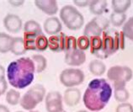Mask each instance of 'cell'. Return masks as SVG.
I'll use <instances>...</instances> for the list:
<instances>
[{"label": "cell", "mask_w": 133, "mask_h": 112, "mask_svg": "<svg viewBox=\"0 0 133 112\" xmlns=\"http://www.w3.org/2000/svg\"><path fill=\"white\" fill-rule=\"evenodd\" d=\"M35 4L41 11L50 16H53L58 12L59 8L56 0H36Z\"/></svg>", "instance_id": "5bb4252c"}, {"label": "cell", "mask_w": 133, "mask_h": 112, "mask_svg": "<svg viewBox=\"0 0 133 112\" xmlns=\"http://www.w3.org/2000/svg\"><path fill=\"white\" fill-rule=\"evenodd\" d=\"M73 3L78 7H80V8H84V7L89 5L90 1L89 0H74Z\"/></svg>", "instance_id": "d6a6232c"}, {"label": "cell", "mask_w": 133, "mask_h": 112, "mask_svg": "<svg viewBox=\"0 0 133 112\" xmlns=\"http://www.w3.org/2000/svg\"><path fill=\"white\" fill-rule=\"evenodd\" d=\"M77 45L79 50L85 51L90 47V39L85 36H79L77 39Z\"/></svg>", "instance_id": "f1b7e54d"}, {"label": "cell", "mask_w": 133, "mask_h": 112, "mask_svg": "<svg viewBox=\"0 0 133 112\" xmlns=\"http://www.w3.org/2000/svg\"><path fill=\"white\" fill-rule=\"evenodd\" d=\"M78 112H89V111H87V110H78Z\"/></svg>", "instance_id": "d590c367"}, {"label": "cell", "mask_w": 133, "mask_h": 112, "mask_svg": "<svg viewBox=\"0 0 133 112\" xmlns=\"http://www.w3.org/2000/svg\"><path fill=\"white\" fill-rule=\"evenodd\" d=\"M2 94H2V92H1V89H0V97H1Z\"/></svg>", "instance_id": "74e56055"}, {"label": "cell", "mask_w": 133, "mask_h": 112, "mask_svg": "<svg viewBox=\"0 0 133 112\" xmlns=\"http://www.w3.org/2000/svg\"><path fill=\"white\" fill-rule=\"evenodd\" d=\"M113 90L104 78H95L90 81L83 96V102L89 111L99 112L109 103Z\"/></svg>", "instance_id": "6da1fadb"}, {"label": "cell", "mask_w": 133, "mask_h": 112, "mask_svg": "<svg viewBox=\"0 0 133 112\" xmlns=\"http://www.w3.org/2000/svg\"><path fill=\"white\" fill-rule=\"evenodd\" d=\"M89 72L92 73L93 75L99 77L102 76L106 71V66L102 61L99 60V59H94V60L91 61L89 66Z\"/></svg>", "instance_id": "ac0fdd59"}, {"label": "cell", "mask_w": 133, "mask_h": 112, "mask_svg": "<svg viewBox=\"0 0 133 112\" xmlns=\"http://www.w3.org/2000/svg\"><path fill=\"white\" fill-rule=\"evenodd\" d=\"M127 21V15L125 14L112 13L110 17V22L115 27H121Z\"/></svg>", "instance_id": "4316f807"}, {"label": "cell", "mask_w": 133, "mask_h": 112, "mask_svg": "<svg viewBox=\"0 0 133 112\" xmlns=\"http://www.w3.org/2000/svg\"><path fill=\"white\" fill-rule=\"evenodd\" d=\"M133 77L132 70L127 66H113L107 71V78L114 86H125Z\"/></svg>", "instance_id": "8992f818"}, {"label": "cell", "mask_w": 133, "mask_h": 112, "mask_svg": "<svg viewBox=\"0 0 133 112\" xmlns=\"http://www.w3.org/2000/svg\"><path fill=\"white\" fill-rule=\"evenodd\" d=\"M22 24V19L19 18V16L14 14H9L3 19V26L10 33L16 34L19 32Z\"/></svg>", "instance_id": "4fadbf2b"}, {"label": "cell", "mask_w": 133, "mask_h": 112, "mask_svg": "<svg viewBox=\"0 0 133 112\" xmlns=\"http://www.w3.org/2000/svg\"><path fill=\"white\" fill-rule=\"evenodd\" d=\"M64 62L66 65L71 67H78L86 62V54L78 48L65 52Z\"/></svg>", "instance_id": "8fae6325"}, {"label": "cell", "mask_w": 133, "mask_h": 112, "mask_svg": "<svg viewBox=\"0 0 133 112\" xmlns=\"http://www.w3.org/2000/svg\"><path fill=\"white\" fill-rule=\"evenodd\" d=\"M7 88H8V84L5 78V68L2 65H0V89L3 94L5 93Z\"/></svg>", "instance_id": "f546056e"}, {"label": "cell", "mask_w": 133, "mask_h": 112, "mask_svg": "<svg viewBox=\"0 0 133 112\" xmlns=\"http://www.w3.org/2000/svg\"><path fill=\"white\" fill-rule=\"evenodd\" d=\"M68 40V36L63 33L60 32L55 36H51L48 38V48L52 52H64Z\"/></svg>", "instance_id": "7c38bea8"}, {"label": "cell", "mask_w": 133, "mask_h": 112, "mask_svg": "<svg viewBox=\"0 0 133 112\" xmlns=\"http://www.w3.org/2000/svg\"><path fill=\"white\" fill-rule=\"evenodd\" d=\"M63 101L68 107H74L80 102L81 91L78 88H68L64 91Z\"/></svg>", "instance_id": "9a60e30c"}, {"label": "cell", "mask_w": 133, "mask_h": 112, "mask_svg": "<svg viewBox=\"0 0 133 112\" xmlns=\"http://www.w3.org/2000/svg\"><path fill=\"white\" fill-rule=\"evenodd\" d=\"M30 112H40V111H38V110H30Z\"/></svg>", "instance_id": "8d00e7d4"}, {"label": "cell", "mask_w": 133, "mask_h": 112, "mask_svg": "<svg viewBox=\"0 0 133 112\" xmlns=\"http://www.w3.org/2000/svg\"><path fill=\"white\" fill-rule=\"evenodd\" d=\"M10 51L15 56H22L27 52L24 47V39L21 37H14Z\"/></svg>", "instance_id": "44dd1931"}, {"label": "cell", "mask_w": 133, "mask_h": 112, "mask_svg": "<svg viewBox=\"0 0 133 112\" xmlns=\"http://www.w3.org/2000/svg\"><path fill=\"white\" fill-rule=\"evenodd\" d=\"M108 3L105 0H93L89 5V11L94 15L101 16L107 9Z\"/></svg>", "instance_id": "e0dca14e"}, {"label": "cell", "mask_w": 133, "mask_h": 112, "mask_svg": "<svg viewBox=\"0 0 133 112\" xmlns=\"http://www.w3.org/2000/svg\"><path fill=\"white\" fill-rule=\"evenodd\" d=\"M114 97L120 103L127 102L130 98V93L125 86H114Z\"/></svg>", "instance_id": "7402d4cb"}, {"label": "cell", "mask_w": 133, "mask_h": 112, "mask_svg": "<svg viewBox=\"0 0 133 112\" xmlns=\"http://www.w3.org/2000/svg\"><path fill=\"white\" fill-rule=\"evenodd\" d=\"M35 64L30 57H20L11 62L7 68V79L14 88L23 89L34 81Z\"/></svg>", "instance_id": "7a4b0ae2"}, {"label": "cell", "mask_w": 133, "mask_h": 112, "mask_svg": "<svg viewBox=\"0 0 133 112\" xmlns=\"http://www.w3.org/2000/svg\"><path fill=\"white\" fill-rule=\"evenodd\" d=\"M31 59L35 64L36 73H41L45 71V69L47 67V60L44 56L41 54H35L32 56Z\"/></svg>", "instance_id": "603a6c76"}, {"label": "cell", "mask_w": 133, "mask_h": 112, "mask_svg": "<svg viewBox=\"0 0 133 112\" xmlns=\"http://www.w3.org/2000/svg\"><path fill=\"white\" fill-rule=\"evenodd\" d=\"M60 82L66 88H74L84 81L85 75L82 70L78 68H66L61 73Z\"/></svg>", "instance_id": "9c48e42d"}, {"label": "cell", "mask_w": 133, "mask_h": 112, "mask_svg": "<svg viewBox=\"0 0 133 112\" xmlns=\"http://www.w3.org/2000/svg\"><path fill=\"white\" fill-rule=\"evenodd\" d=\"M78 48V45H77V39L74 36H68V40H66V48H65V51H71V50H74V49Z\"/></svg>", "instance_id": "4dcf8cb0"}, {"label": "cell", "mask_w": 133, "mask_h": 112, "mask_svg": "<svg viewBox=\"0 0 133 112\" xmlns=\"http://www.w3.org/2000/svg\"><path fill=\"white\" fill-rule=\"evenodd\" d=\"M115 112H133V106L130 103H121L116 107Z\"/></svg>", "instance_id": "1f68e13d"}, {"label": "cell", "mask_w": 133, "mask_h": 112, "mask_svg": "<svg viewBox=\"0 0 133 112\" xmlns=\"http://www.w3.org/2000/svg\"><path fill=\"white\" fill-rule=\"evenodd\" d=\"M122 33L124 34L125 38L133 41V16L129 18L127 21H125V23L123 24Z\"/></svg>", "instance_id": "83f0119b"}, {"label": "cell", "mask_w": 133, "mask_h": 112, "mask_svg": "<svg viewBox=\"0 0 133 112\" xmlns=\"http://www.w3.org/2000/svg\"><path fill=\"white\" fill-rule=\"evenodd\" d=\"M62 112H66V111H65V110H62Z\"/></svg>", "instance_id": "f35d334b"}, {"label": "cell", "mask_w": 133, "mask_h": 112, "mask_svg": "<svg viewBox=\"0 0 133 112\" xmlns=\"http://www.w3.org/2000/svg\"><path fill=\"white\" fill-rule=\"evenodd\" d=\"M24 33L27 34H41L42 33V29L40 24L36 20H28L24 24Z\"/></svg>", "instance_id": "cb8c5ba5"}, {"label": "cell", "mask_w": 133, "mask_h": 112, "mask_svg": "<svg viewBox=\"0 0 133 112\" xmlns=\"http://www.w3.org/2000/svg\"><path fill=\"white\" fill-rule=\"evenodd\" d=\"M62 94L58 91H51L45 94V103L47 112H62L63 110Z\"/></svg>", "instance_id": "30bf717a"}, {"label": "cell", "mask_w": 133, "mask_h": 112, "mask_svg": "<svg viewBox=\"0 0 133 112\" xmlns=\"http://www.w3.org/2000/svg\"><path fill=\"white\" fill-rule=\"evenodd\" d=\"M24 43L25 50L33 51H45L48 48V38L43 33H24Z\"/></svg>", "instance_id": "ba28073f"}, {"label": "cell", "mask_w": 133, "mask_h": 112, "mask_svg": "<svg viewBox=\"0 0 133 112\" xmlns=\"http://www.w3.org/2000/svg\"><path fill=\"white\" fill-rule=\"evenodd\" d=\"M60 19L71 30H80L84 24L83 15L72 5H65L60 9Z\"/></svg>", "instance_id": "5b68a950"}, {"label": "cell", "mask_w": 133, "mask_h": 112, "mask_svg": "<svg viewBox=\"0 0 133 112\" xmlns=\"http://www.w3.org/2000/svg\"><path fill=\"white\" fill-rule=\"evenodd\" d=\"M9 3H11V5L12 6H15V7H19V6H21V5H23L24 4V1H15V0H13V1H9Z\"/></svg>", "instance_id": "836d02e7"}, {"label": "cell", "mask_w": 133, "mask_h": 112, "mask_svg": "<svg viewBox=\"0 0 133 112\" xmlns=\"http://www.w3.org/2000/svg\"><path fill=\"white\" fill-rule=\"evenodd\" d=\"M110 19L104 16H96L86 24L83 30V36L89 38L100 36L110 26Z\"/></svg>", "instance_id": "52a82bcc"}, {"label": "cell", "mask_w": 133, "mask_h": 112, "mask_svg": "<svg viewBox=\"0 0 133 112\" xmlns=\"http://www.w3.org/2000/svg\"><path fill=\"white\" fill-rule=\"evenodd\" d=\"M14 37L4 32H0V53H7L11 50Z\"/></svg>", "instance_id": "ffe728a7"}, {"label": "cell", "mask_w": 133, "mask_h": 112, "mask_svg": "<svg viewBox=\"0 0 133 112\" xmlns=\"http://www.w3.org/2000/svg\"><path fill=\"white\" fill-rule=\"evenodd\" d=\"M90 39V52L91 54L97 55L101 51L102 48V37L101 36H94L89 38Z\"/></svg>", "instance_id": "484cf974"}, {"label": "cell", "mask_w": 133, "mask_h": 112, "mask_svg": "<svg viewBox=\"0 0 133 112\" xmlns=\"http://www.w3.org/2000/svg\"><path fill=\"white\" fill-rule=\"evenodd\" d=\"M131 5V0H112L111 7L114 13L125 14Z\"/></svg>", "instance_id": "d6986e66"}, {"label": "cell", "mask_w": 133, "mask_h": 112, "mask_svg": "<svg viewBox=\"0 0 133 112\" xmlns=\"http://www.w3.org/2000/svg\"><path fill=\"white\" fill-rule=\"evenodd\" d=\"M102 48L96 55L101 59H106L108 57L115 54L120 49L124 50L125 45V37L122 31L116 30H106L102 33Z\"/></svg>", "instance_id": "3957f363"}, {"label": "cell", "mask_w": 133, "mask_h": 112, "mask_svg": "<svg viewBox=\"0 0 133 112\" xmlns=\"http://www.w3.org/2000/svg\"><path fill=\"white\" fill-rule=\"evenodd\" d=\"M20 93L15 89H9L6 93V102L10 106H17L20 101Z\"/></svg>", "instance_id": "d4e9b609"}, {"label": "cell", "mask_w": 133, "mask_h": 112, "mask_svg": "<svg viewBox=\"0 0 133 112\" xmlns=\"http://www.w3.org/2000/svg\"><path fill=\"white\" fill-rule=\"evenodd\" d=\"M16 112H23V111H16Z\"/></svg>", "instance_id": "ab89813d"}, {"label": "cell", "mask_w": 133, "mask_h": 112, "mask_svg": "<svg viewBox=\"0 0 133 112\" xmlns=\"http://www.w3.org/2000/svg\"><path fill=\"white\" fill-rule=\"evenodd\" d=\"M43 28L46 34L50 35V36H55L62 31V24L57 17L51 16L44 21Z\"/></svg>", "instance_id": "2e32d148"}, {"label": "cell", "mask_w": 133, "mask_h": 112, "mask_svg": "<svg viewBox=\"0 0 133 112\" xmlns=\"http://www.w3.org/2000/svg\"><path fill=\"white\" fill-rule=\"evenodd\" d=\"M0 112H10V110L4 104H0Z\"/></svg>", "instance_id": "e575fe53"}, {"label": "cell", "mask_w": 133, "mask_h": 112, "mask_svg": "<svg viewBox=\"0 0 133 112\" xmlns=\"http://www.w3.org/2000/svg\"><path fill=\"white\" fill-rule=\"evenodd\" d=\"M46 91L42 84H35L20 98L19 104L24 110H33L45 99Z\"/></svg>", "instance_id": "277c9868"}]
</instances>
